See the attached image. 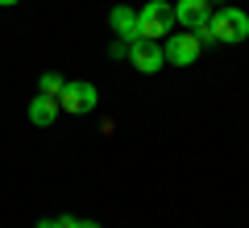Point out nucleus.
I'll return each instance as SVG.
<instances>
[{
	"label": "nucleus",
	"instance_id": "1",
	"mask_svg": "<svg viewBox=\"0 0 249 228\" xmlns=\"http://www.w3.org/2000/svg\"><path fill=\"white\" fill-rule=\"evenodd\" d=\"M137 29H142V37H150V42L170 37L175 34V4H166V0H145L142 13H137Z\"/></svg>",
	"mask_w": 249,
	"mask_h": 228
},
{
	"label": "nucleus",
	"instance_id": "2",
	"mask_svg": "<svg viewBox=\"0 0 249 228\" xmlns=\"http://www.w3.org/2000/svg\"><path fill=\"white\" fill-rule=\"evenodd\" d=\"M212 37L216 42H229V46H241L249 37V13H241V9H232V4H220V9L212 13Z\"/></svg>",
	"mask_w": 249,
	"mask_h": 228
},
{
	"label": "nucleus",
	"instance_id": "3",
	"mask_svg": "<svg viewBox=\"0 0 249 228\" xmlns=\"http://www.w3.org/2000/svg\"><path fill=\"white\" fill-rule=\"evenodd\" d=\"M96 104H100V91H96V83H88V79L67 83V88H62V96H58V108H62V112H71V116L91 112Z\"/></svg>",
	"mask_w": 249,
	"mask_h": 228
},
{
	"label": "nucleus",
	"instance_id": "4",
	"mask_svg": "<svg viewBox=\"0 0 249 228\" xmlns=\"http://www.w3.org/2000/svg\"><path fill=\"white\" fill-rule=\"evenodd\" d=\"M162 58L175 62V67H191V62H199V42L191 29H178V34H170L166 42H162Z\"/></svg>",
	"mask_w": 249,
	"mask_h": 228
},
{
	"label": "nucleus",
	"instance_id": "5",
	"mask_svg": "<svg viewBox=\"0 0 249 228\" xmlns=\"http://www.w3.org/2000/svg\"><path fill=\"white\" fill-rule=\"evenodd\" d=\"M129 62H133L142 75H158V70L166 67V58H162V42H150V37L129 42Z\"/></svg>",
	"mask_w": 249,
	"mask_h": 228
},
{
	"label": "nucleus",
	"instance_id": "6",
	"mask_svg": "<svg viewBox=\"0 0 249 228\" xmlns=\"http://www.w3.org/2000/svg\"><path fill=\"white\" fill-rule=\"evenodd\" d=\"M212 21V0H175V25L199 29Z\"/></svg>",
	"mask_w": 249,
	"mask_h": 228
},
{
	"label": "nucleus",
	"instance_id": "7",
	"mask_svg": "<svg viewBox=\"0 0 249 228\" xmlns=\"http://www.w3.org/2000/svg\"><path fill=\"white\" fill-rule=\"evenodd\" d=\"M108 25H112L116 42H137V37H142V29H137V9H129V4H116V9L108 13Z\"/></svg>",
	"mask_w": 249,
	"mask_h": 228
},
{
	"label": "nucleus",
	"instance_id": "8",
	"mask_svg": "<svg viewBox=\"0 0 249 228\" xmlns=\"http://www.w3.org/2000/svg\"><path fill=\"white\" fill-rule=\"evenodd\" d=\"M58 112H62L58 100H50V96H34V100H29V121H34L37 129L54 124V121H58Z\"/></svg>",
	"mask_w": 249,
	"mask_h": 228
},
{
	"label": "nucleus",
	"instance_id": "9",
	"mask_svg": "<svg viewBox=\"0 0 249 228\" xmlns=\"http://www.w3.org/2000/svg\"><path fill=\"white\" fill-rule=\"evenodd\" d=\"M62 88H67V79H62L58 70H46L42 79H37V96H50V100H58V96H62Z\"/></svg>",
	"mask_w": 249,
	"mask_h": 228
},
{
	"label": "nucleus",
	"instance_id": "10",
	"mask_svg": "<svg viewBox=\"0 0 249 228\" xmlns=\"http://www.w3.org/2000/svg\"><path fill=\"white\" fill-rule=\"evenodd\" d=\"M62 228H104L96 220H75V216H62Z\"/></svg>",
	"mask_w": 249,
	"mask_h": 228
},
{
	"label": "nucleus",
	"instance_id": "11",
	"mask_svg": "<svg viewBox=\"0 0 249 228\" xmlns=\"http://www.w3.org/2000/svg\"><path fill=\"white\" fill-rule=\"evenodd\" d=\"M108 54H112V58H129V42H112V50H108Z\"/></svg>",
	"mask_w": 249,
	"mask_h": 228
},
{
	"label": "nucleus",
	"instance_id": "12",
	"mask_svg": "<svg viewBox=\"0 0 249 228\" xmlns=\"http://www.w3.org/2000/svg\"><path fill=\"white\" fill-rule=\"evenodd\" d=\"M34 228H62V220H37Z\"/></svg>",
	"mask_w": 249,
	"mask_h": 228
},
{
	"label": "nucleus",
	"instance_id": "13",
	"mask_svg": "<svg viewBox=\"0 0 249 228\" xmlns=\"http://www.w3.org/2000/svg\"><path fill=\"white\" fill-rule=\"evenodd\" d=\"M0 4H4V9H13V4H21V0H0Z\"/></svg>",
	"mask_w": 249,
	"mask_h": 228
}]
</instances>
